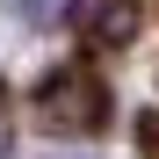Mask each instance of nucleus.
<instances>
[{
  "instance_id": "nucleus-1",
  "label": "nucleus",
  "mask_w": 159,
  "mask_h": 159,
  "mask_svg": "<svg viewBox=\"0 0 159 159\" xmlns=\"http://www.w3.org/2000/svg\"><path fill=\"white\" fill-rule=\"evenodd\" d=\"M36 116H43V130H101L109 123V87L94 72H51L36 94Z\"/></svg>"
},
{
  "instance_id": "nucleus-2",
  "label": "nucleus",
  "mask_w": 159,
  "mask_h": 159,
  "mask_svg": "<svg viewBox=\"0 0 159 159\" xmlns=\"http://www.w3.org/2000/svg\"><path fill=\"white\" fill-rule=\"evenodd\" d=\"M65 22H72V36H87V43H130L138 36V0H72Z\"/></svg>"
}]
</instances>
